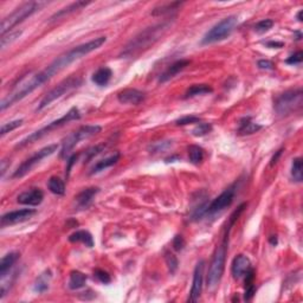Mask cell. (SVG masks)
Instances as JSON below:
<instances>
[{
  "instance_id": "23",
  "label": "cell",
  "mask_w": 303,
  "mask_h": 303,
  "mask_svg": "<svg viewBox=\"0 0 303 303\" xmlns=\"http://www.w3.org/2000/svg\"><path fill=\"white\" fill-rule=\"evenodd\" d=\"M120 156H121V154L117 152V153H115V154H113V155L108 156V158L97 161L96 164L94 165V167L91 168L90 174H96V173H100V172H102V171H105L106 168L111 167L113 165H115L117 161H119Z\"/></svg>"
},
{
  "instance_id": "46",
  "label": "cell",
  "mask_w": 303,
  "mask_h": 303,
  "mask_svg": "<svg viewBox=\"0 0 303 303\" xmlns=\"http://www.w3.org/2000/svg\"><path fill=\"white\" fill-rule=\"evenodd\" d=\"M265 45L268 47H273V49H280V47L283 46V43H281V42H268Z\"/></svg>"
},
{
  "instance_id": "9",
  "label": "cell",
  "mask_w": 303,
  "mask_h": 303,
  "mask_svg": "<svg viewBox=\"0 0 303 303\" xmlns=\"http://www.w3.org/2000/svg\"><path fill=\"white\" fill-rule=\"evenodd\" d=\"M100 126H83V127L78 128L77 130L72 131L70 135H68L62 142V150H61V158L64 159L69 155L70 152L80 144L82 140L90 139V137L97 135L101 131Z\"/></svg>"
},
{
  "instance_id": "19",
  "label": "cell",
  "mask_w": 303,
  "mask_h": 303,
  "mask_svg": "<svg viewBox=\"0 0 303 303\" xmlns=\"http://www.w3.org/2000/svg\"><path fill=\"white\" fill-rule=\"evenodd\" d=\"M19 258V252H8L1 258V262H0V277H5L7 273H10L11 268L15 265V263L18 260Z\"/></svg>"
},
{
  "instance_id": "41",
  "label": "cell",
  "mask_w": 303,
  "mask_h": 303,
  "mask_svg": "<svg viewBox=\"0 0 303 303\" xmlns=\"http://www.w3.org/2000/svg\"><path fill=\"white\" fill-rule=\"evenodd\" d=\"M185 248V239L182 238V236L178 235L175 236L174 239H173V249L175 251H181Z\"/></svg>"
},
{
  "instance_id": "31",
  "label": "cell",
  "mask_w": 303,
  "mask_h": 303,
  "mask_svg": "<svg viewBox=\"0 0 303 303\" xmlns=\"http://www.w3.org/2000/svg\"><path fill=\"white\" fill-rule=\"evenodd\" d=\"M22 31L17 30V31H11V32L5 33V35L1 36V39H0V45H1V50H4L7 45H10L11 43L17 41V38L21 37Z\"/></svg>"
},
{
  "instance_id": "6",
  "label": "cell",
  "mask_w": 303,
  "mask_h": 303,
  "mask_svg": "<svg viewBox=\"0 0 303 303\" xmlns=\"http://www.w3.org/2000/svg\"><path fill=\"white\" fill-rule=\"evenodd\" d=\"M303 102V94L302 89L297 88L293 90H288L283 94L279 95L274 102L275 111L281 116H285L302 107Z\"/></svg>"
},
{
  "instance_id": "15",
  "label": "cell",
  "mask_w": 303,
  "mask_h": 303,
  "mask_svg": "<svg viewBox=\"0 0 303 303\" xmlns=\"http://www.w3.org/2000/svg\"><path fill=\"white\" fill-rule=\"evenodd\" d=\"M145 100V92L137 90V89H125L117 94V101L122 105L137 106Z\"/></svg>"
},
{
  "instance_id": "1",
  "label": "cell",
  "mask_w": 303,
  "mask_h": 303,
  "mask_svg": "<svg viewBox=\"0 0 303 303\" xmlns=\"http://www.w3.org/2000/svg\"><path fill=\"white\" fill-rule=\"evenodd\" d=\"M106 42H107L106 37L95 38L92 39V41L87 42V43L81 44V45L72 47L71 50H69V51L61 55L60 57L56 58L50 65H47L45 69L37 72V74H35L36 75L35 78L36 81H37L38 86L42 87V84L49 82L53 76L60 74L62 70L66 69L69 65H71L72 63H75L76 61L83 58L84 56L89 55V53L95 51V50L100 49Z\"/></svg>"
},
{
  "instance_id": "30",
  "label": "cell",
  "mask_w": 303,
  "mask_h": 303,
  "mask_svg": "<svg viewBox=\"0 0 303 303\" xmlns=\"http://www.w3.org/2000/svg\"><path fill=\"white\" fill-rule=\"evenodd\" d=\"M291 176L294 181L301 182L303 180V161L301 158H295L291 165Z\"/></svg>"
},
{
  "instance_id": "33",
  "label": "cell",
  "mask_w": 303,
  "mask_h": 303,
  "mask_svg": "<svg viewBox=\"0 0 303 303\" xmlns=\"http://www.w3.org/2000/svg\"><path fill=\"white\" fill-rule=\"evenodd\" d=\"M105 148H106L105 144L96 145V146H94V147L89 148V150L86 151V153H84V162L90 161V160L94 158V156H96L97 154H100L101 152L105 150Z\"/></svg>"
},
{
  "instance_id": "40",
  "label": "cell",
  "mask_w": 303,
  "mask_h": 303,
  "mask_svg": "<svg viewBox=\"0 0 303 303\" xmlns=\"http://www.w3.org/2000/svg\"><path fill=\"white\" fill-rule=\"evenodd\" d=\"M302 57H303V53L301 51H297L295 53L288 57L285 60V63L290 64V65H295V64H300L302 62Z\"/></svg>"
},
{
  "instance_id": "7",
  "label": "cell",
  "mask_w": 303,
  "mask_h": 303,
  "mask_svg": "<svg viewBox=\"0 0 303 303\" xmlns=\"http://www.w3.org/2000/svg\"><path fill=\"white\" fill-rule=\"evenodd\" d=\"M81 84H82V78H81L80 76L72 75V76H70V77L65 78V80L62 81V82L58 83L55 88L51 89V90L47 92L45 96L42 99L41 102H39V105L36 110L37 111L43 110V109L46 108L47 106L51 105L53 101L61 99L63 95L68 94V92L72 91L74 89L78 88Z\"/></svg>"
},
{
  "instance_id": "35",
  "label": "cell",
  "mask_w": 303,
  "mask_h": 303,
  "mask_svg": "<svg viewBox=\"0 0 303 303\" xmlns=\"http://www.w3.org/2000/svg\"><path fill=\"white\" fill-rule=\"evenodd\" d=\"M22 123H23V120H16V121L5 123V125H2L1 130H0V135L4 136V135H6L7 133H11L12 130H15V129H17L18 127H21Z\"/></svg>"
},
{
  "instance_id": "34",
  "label": "cell",
  "mask_w": 303,
  "mask_h": 303,
  "mask_svg": "<svg viewBox=\"0 0 303 303\" xmlns=\"http://www.w3.org/2000/svg\"><path fill=\"white\" fill-rule=\"evenodd\" d=\"M211 130H212L211 123H199L197 127L193 129L192 134L195 136H204L207 135Z\"/></svg>"
},
{
  "instance_id": "5",
  "label": "cell",
  "mask_w": 303,
  "mask_h": 303,
  "mask_svg": "<svg viewBox=\"0 0 303 303\" xmlns=\"http://www.w3.org/2000/svg\"><path fill=\"white\" fill-rule=\"evenodd\" d=\"M80 119H81L80 110H78V108H76V107H72V108L70 109L68 113L64 114L63 116L60 117L58 120H55V121L49 123V125L45 126V127L41 128L39 130L35 131V133H32L31 135L25 137V139L22 140L21 142H18V144H17V146H16V148H23V147H25V146L33 144V142H36L37 140L42 139L43 136L47 135L50 131L55 130V129H57V128L63 127V126H65L66 123L75 121V120H80Z\"/></svg>"
},
{
  "instance_id": "43",
  "label": "cell",
  "mask_w": 303,
  "mask_h": 303,
  "mask_svg": "<svg viewBox=\"0 0 303 303\" xmlns=\"http://www.w3.org/2000/svg\"><path fill=\"white\" fill-rule=\"evenodd\" d=\"M80 155H81V154H74V155H72V156H70V159H69V161H68V167H66V172H65L66 179L69 178L70 172H71V168L75 165V162L77 161V159L80 158Z\"/></svg>"
},
{
  "instance_id": "45",
  "label": "cell",
  "mask_w": 303,
  "mask_h": 303,
  "mask_svg": "<svg viewBox=\"0 0 303 303\" xmlns=\"http://www.w3.org/2000/svg\"><path fill=\"white\" fill-rule=\"evenodd\" d=\"M282 152H283V148H282V150H280V151H277V152H276V154H275V155L273 156V159H271L270 166H274V165H276V164H277V161H279L280 156L282 155Z\"/></svg>"
},
{
  "instance_id": "27",
  "label": "cell",
  "mask_w": 303,
  "mask_h": 303,
  "mask_svg": "<svg viewBox=\"0 0 303 303\" xmlns=\"http://www.w3.org/2000/svg\"><path fill=\"white\" fill-rule=\"evenodd\" d=\"M213 91L212 87H210L209 84H193L192 87H190L187 89L186 94H185V99H190V97H195L199 95H205V94H211Z\"/></svg>"
},
{
  "instance_id": "12",
  "label": "cell",
  "mask_w": 303,
  "mask_h": 303,
  "mask_svg": "<svg viewBox=\"0 0 303 303\" xmlns=\"http://www.w3.org/2000/svg\"><path fill=\"white\" fill-rule=\"evenodd\" d=\"M204 270H205V260H200L195 265L193 271V282L192 288L190 291L189 302H197L203 291V282H204Z\"/></svg>"
},
{
  "instance_id": "20",
  "label": "cell",
  "mask_w": 303,
  "mask_h": 303,
  "mask_svg": "<svg viewBox=\"0 0 303 303\" xmlns=\"http://www.w3.org/2000/svg\"><path fill=\"white\" fill-rule=\"evenodd\" d=\"M260 129H262V126L252 122L251 117H244L239 121V127H238L237 133L239 135H251V134L257 133Z\"/></svg>"
},
{
  "instance_id": "25",
  "label": "cell",
  "mask_w": 303,
  "mask_h": 303,
  "mask_svg": "<svg viewBox=\"0 0 303 303\" xmlns=\"http://www.w3.org/2000/svg\"><path fill=\"white\" fill-rule=\"evenodd\" d=\"M111 76H113V71L109 68H107V66H102V68H100L94 72L91 80L96 86L103 87L109 83V81L111 80Z\"/></svg>"
},
{
  "instance_id": "18",
  "label": "cell",
  "mask_w": 303,
  "mask_h": 303,
  "mask_svg": "<svg viewBox=\"0 0 303 303\" xmlns=\"http://www.w3.org/2000/svg\"><path fill=\"white\" fill-rule=\"evenodd\" d=\"M100 192L99 187H89L76 195V204L78 209H87L92 203V199Z\"/></svg>"
},
{
  "instance_id": "47",
  "label": "cell",
  "mask_w": 303,
  "mask_h": 303,
  "mask_svg": "<svg viewBox=\"0 0 303 303\" xmlns=\"http://www.w3.org/2000/svg\"><path fill=\"white\" fill-rule=\"evenodd\" d=\"M7 167H10V161H7V160H2L1 161V168H0V171H1V176H4L5 172H6Z\"/></svg>"
},
{
  "instance_id": "28",
  "label": "cell",
  "mask_w": 303,
  "mask_h": 303,
  "mask_svg": "<svg viewBox=\"0 0 303 303\" xmlns=\"http://www.w3.org/2000/svg\"><path fill=\"white\" fill-rule=\"evenodd\" d=\"M47 187H49L50 192H52L53 195H63L65 193V184L58 176H51L49 181H47Z\"/></svg>"
},
{
  "instance_id": "11",
  "label": "cell",
  "mask_w": 303,
  "mask_h": 303,
  "mask_svg": "<svg viewBox=\"0 0 303 303\" xmlns=\"http://www.w3.org/2000/svg\"><path fill=\"white\" fill-rule=\"evenodd\" d=\"M236 195V185H232L229 189H226L223 193H220L217 198L207 205L206 213L205 216H215L224 210L227 209L232 204Z\"/></svg>"
},
{
  "instance_id": "36",
  "label": "cell",
  "mask_w": 303,
  "mask_h": 303,
  "mask_svg": "<svg viewBox=\"0 0 303 303\" xmlns=\"http://www.w3.org/2000/svg\"><path fill=\"white\" fill-rule=\"evenodd\" d=\"M273 26L274 21H271V19H263V21L258 22V23L255 25V31L258 33H264L266 31L270 30Z\"/></svg>"
},
{
  "instance_id": "42",
  "label": "cell",
  "mask_w": 303,
  "mask_h": 303,
  "mask_svg": "<svg viewBox=\"0 0 303 303\" xmlns=\"http://www.w3.org/2000/svg\"><path fill=\"white\" fill-rule=\"evenodd\" d=\"M255 293H256V287H255V284H251V285H248V287H245L244 300H245V301H250L252 297H254Z\"/></svg>"
},
{
  "instance_id": "26",
  "label": "cell",
  "mask_w": 303,
  "mask_h": 303,
  "mask_svg": "<svg viewBox=\"0 0 303 303\" xmlns=\"http://www.w3.org/2000/svg\"><path fill=\"white\" fill-rule=\"evenodd\" d=\"M86 282H87L86 275L78 270H74L70 273L68 287L71 289V290H77V289L83 288L84 285H86Z\"/></svg>"
},
{
  "instance_id": "17",
  "label": "cell",
  "mask_w": 303,
  "mask_h": 303,
  "mask_svg": "<svg viewBox=\"0 0 303 303\" xmlns=\"http://www.w3.org/2000/svg\"><path fill=\"white\" fill-rule=\"evenodd\" d=\"M190 63L191 62L189 60H179V61L174 62V63L171 64V65L168 66V68L165 70L161 75H160L159 82L165 83V82H167V81H170L171 78H173L174 76L178 75L179 72H181L182 70L186 68V66H189Z\"/></svg>"
},
{
  "instance_id": "38",
  "label": "cell",
  "mask_w": 303,
  "mask_h": 303,
  "mask_svg": "<svg viewBox=\"0 0 303 303\" xmlns=\"http://www.w3.org/2000/svg\"><path fill=\"white\" fill-rule=\"evenodd\" d=\"M94 276L96 277L101 283H103V284H108V283L111 282L110 275L105 270H101V269H96V270L94 271Z\"/></svg>"
},
{
  "instance_id": "44",
  "label": "cell",
  "mask_w": 303,
  "mask_h": 303,
  "mask_svg": "<svg viewBox=\"0 0 303 303\" xmlns=\"http://www.w3.org/2000/svg\"><path fill=\"white\" fill-rule=\"evenodd\" d=\"M258 66L263 70H273L274 69V63L269 60H260L258 61Z\"/></svg>"
},
{
  "instance_id": "2",
  "label": "cell",
  "mask_w": 303,
  "mask_h": 303,
  "mask_svg": "<svg viewBox=\"0 0 303 303\" xmlns=\"http://www.w3.org/2000/svg\"><path fill=\"white\" fill-rule=\"evenodd\" d=\"M246 207L245 204H242L240 206H238V209L230 216L229 223L225 227V236H224L223 240L219 245L216 248L215 254L210 263L209 273H207V287L211 290H215L216 288L219 285L221 277L224 275V270H225V262H226V255H227V248H229V236L230 231H231L232 226L235 225V223L237 221L239 216L242 215L244 209Z\"/></svg>"
},
{
  "instance_id": "48",
  "label": "cell",
  "mask_w": 303,
  "mask_h": 303,
  "mask_svg": "<svg viewBox=\"0 0 303 303\" xmlns=\"http://www.w3.org/2000/svg\"><path fill=\"white\" fill-rule=\"evenodd\" d=\"M269 243H270L273 246H276L277 243H279V239H277V236H271V237L269 238Z\"/></svg>"
},
{
  "instance_id": "29",
  "label": "cell",
  "mask_w": 303,
  "mask_h": 303,
  "mask_svg": "<svg viewBox=\"0 0 303 303\" xmlns=\"http://www.w3.org/2000/svg\"><path fill=\"white\" fill-rule=\"evenodd\" d=\"M189 158L190 161L195 165H199L204 159V150L200 147V146L197 145H191L189 148Z\"/></svg>"
},
{
  "instance_id": "13",
  "label": "cell",
  "mask_w": 303,
  "mask_h": 303,
  "mask_svg": "<svg viewBox=\"0 0 303 303\" xmlns=\"http://www.w3.org/2000/svg\"><path fill=\"white\" fill-rule=\"evenodd\" d=\"M36 213H37V211L32 209H23L7 212L1 216V226L5 227L8 225H15V224L18 223H23V221L29 220Z\"/></svg>"
},
{
  "instance_id": "4",
  "label": "cell",
  "mask_w": 303,
  "mask_h": 303,
  "mask_svg": "<svg viewBox=\"0 0 303 303\" xmlns=\"http://www.w3.org/2000/svg\"><path fill=\"white\" fill-rule=\"evenodd\" d=\"M45 5L46 2L43 1H27L22 4L19 7H17L12 13H10L1 21V25H0V33H1V36L7 32H11L13 27L21 24L22 22H24L25 19L29 18L30 16H32L33 13L37 12Z\"/></svg>"
},
{
  "instance_id": "10",
  "label": "cell",
  "mask_w": 303,
  "mask_h": 303,
  "mask_svg": "<svg viewBox=\"0 0 303 303\" xmlns=\"http://www.w3.org/2000/svg\"><path fill=\"white\" fill-rule=\"evenodd\" d=\"M57 148H58L57 144H52V145L46 146V147L42 148V150H39L38 152H36L33 155H31L29 159L25 160L23 164L17 168L15 172H13L12 178L13 179L23 178V176L26 175L27 173H30L31 171H32V168L35 167L36 165H38L42 160L47 158V156L52 155V154L57 151Z\"/></svg>"
},
{
  "instance_id": "16",
  "label": "cell",
  "mask_w": 303,
  "mask_h": 303,
  "mask_svg": "<svg viewBox=\"0 0 303 303\" xmlns=\"http://www.w3.org/2000/svg\"><path fill=\"white\" fill-rule=\"evenodd\" d=\"M43 199V191L41 189H31L21 193L17 198V201L22 205H27V206H38V205L42 204Z\"/></svg>"
},
{
  "instance_id": "3",
  "label": "cell",
  "mask_w": 303,
  "mask_h": 303,
  "mask_svg": "<svg viewBox=\"0 0 303 303\" xmlns=\"http://www.w3.org/2000/svg\"><path fill=\"white\" fill-rule=\"evenodd\" d=\"M171 26V22H162V23L153 25V26L147 27V29L141 31L139 35L131 39L130 42L125 46L121 53L122 57L128 58L131 56L139 55L140 52L148 49L151 45H153L156 41L161 38V36L166 32L168 27Z\"/></svg>"
},
{
  "instance_id": "39",
  "label": "cell",
  "mask_w": 303,
  "mask_h": 303,
  "mask_svg": "<svg viewBox=\"0 0 303 303\" xmlns=\"http://www.w3.org/2000/svg\"><path fill=\"white\" fill-rule=\"evenodd\" d=\"M165 258H166V263L168 269H170V273L174 274L176 269H178V260H176V257L172 254H166V257Z\"/></svg>"
},
{
  "instance_id": "32",
  "label": "cell",
  "mask_w": 303,
  "mask_h": 303,
  "mask_svg": "<svg viewBox=\"0 0 303 303\" xmlns=\"http://www.w3.org/2000/svg\"><path fill=\"white\" fill-rule=\"evenodd\" d=\"M182 2H170V4H166V5H161L160 7H155L153 11V16H161V15H165V13H170L172 12V11L176 10V7L181 6Z\"/></svg>"
},
{
  "instance_id": "14",
  "label": "cell",
  "mask_w": 303,
  "mask_h": 303,
  "mask_svg": "<svg viewBox=\"0 0 303 303\" xmlns=\"http://www.w3.org/2000/svg\"><path fill=\"white\" fill-rule=\"evenodd\" d=\"M252 269L250 258L245 255H238L234 258L231 264V274L235 280L244 279L246 274Z\"/></svg>"
},
{
  "instance_id": "22",
  "label": "cell",
  "mask_w": 303,
  "mask_h": 303,
  "mask_svg": "<svg viewBox=\"0 0 303 303\" xmlns=\"http://www.w3.org/2000/svg\"><path fill=\"white\" fill-rule=\"evenodd\" d=\"M69 240L71 243H83L84 245L88 248H92L94 246V238L92 235L87 230H80L76 231L72 235L69 236Z\"/></svg>"
},
{
  "instance_id": "24",
  "label": "cell",
  "mask_w": 303,
  "mask_h": 303,
  "mask_svg": "<svg viewBox=\"0 0 303 303\" xmlns=\"http://www.w3.org/2000/svg\"><path fill=\"white\" fill-rule=\"evenodd\" d=\"M51 279H52L51 270H45L43 274H41L37 277V280H36L35 282V285H33V290L38 294L45 293L47 289H49Z\"/></svg>"
},
{
  "instance_id": "37",
  "label": "cell",
  "mask_w": 303,
  "mask_h": 303,
  "mask_svg": "<svg viewBox=\"0 0 303 303\" xmlns=\"http://www.w3.org/2000/svg\"><path fill=\"white\" fill-rule=\"evenodd\" d=\"M200 122V117L195 116V115H187V116L181 117V119L176 120L175 125L176 126H187L192 125V123H199Z\"/></svg>"
},
{
  "instance_id": "49",
  "label": "cell",
  "mask_w": 303,
  "mask_h": 303,
  "mask_svg": "<svg viewBox=\"0 0 303 303\" xmlns=\"http://www.w3.org/2000/svg\"><path fill=\"white\" fill-rule=\"evenodd\" d=\"M297 19H299V22H302V10L297 13Z\"/></svg>"
},
{
  "instance_id": "8",
  "label": "cell",
  "mask_w": 303,
  "mask_h": 303,
  "mask_svg": "<svg viewBox=\"0 0 303 303\" xmlns=\"http://www.w3.org/2000/svg\"><path fill=\"white\" fill-rule=\"evenodd\" d=\"M238 21L236 16H229L226 18L221 19L219 23H217L215 26L205 33V36L201 39V44L203 45H209V44L217 43V42H221L226 39L235 30L236 25H237Z\"/></svg>"
},
{
  "instance_id": "21",
  "label": "cell",
  "mask_w": 303,
  "mask_h": 303,
  "mask_svg": "<svg viewBox=\"0 0 303 303\" xmlns=\"http://www.w3.org/2000/svg\"><path fill=\"white\" fill-rule=\"evenodd\" d=\"M91 2L90 1H76V2H72V4H70L69 6L62 8V10L58 11V12H56L55 15H53L51 18V22L53 21H57V19L62 18V17H65L70 15V13H74L76 12V11L78 10H82L83 7H87L88 5H90Z\"/></svg>"
}]
</instances>
